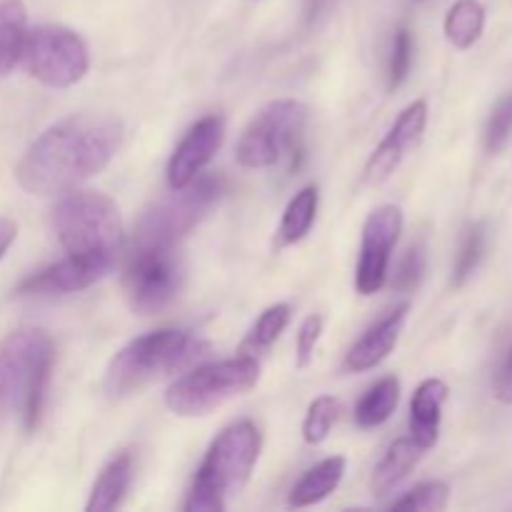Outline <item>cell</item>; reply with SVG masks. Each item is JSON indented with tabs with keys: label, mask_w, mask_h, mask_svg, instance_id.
<instances>
[{
	"label": "cell",
	"mask_w": 512,
	"mask_h": 512,
	"mask_svg": "<svg viewBox=\"0 0 512 512\" xmlns=\"http://www.w3.org/2000/svg\"><path fill=\"white\" fill-rule=\"evenodd\" d=\"M425 450L415 443L413 438H398L388 445L380 463L375 465L373 473V495L375 498H388L400 485L408 480L415 465L420 463Z\"/></svg>",
	"instance_id": "cell-18"
},
{
	"label": "cell",
	"mask_w": 512,
	"mask_h": 512,
	"mask_svg": "<svg viewBox=\"0 0 512 512\" xmlns=\"http://www.w3.org/2000/svg\"><path fill=\"white\" fill-rule=\"evenodd\" d=\"M308 108L295 98H280L265 105L240 133L235 160L245 170H263L278 163L283 155L303 148Z\"/></svg>",
	"instance_id": "cell-7"
},
{
	"label": "cell",
	"mask_w": 512,
	"mask_h": 512,
	"mask_svg": "<svg viewBox=\"0 0 512 512\" xmlns=\"http://www.w3.org/2000/svg\"><path fill=\"white\" fill-rule=\"evenodd\" d=\"M15 238H18V225L10 218H0V263H3V258L8 255Z\"/></svg>",
	"instance_id": "cell-33"
},
{
	"label": "cell",
	"mask_w": 512,
	"mask_h": 512,
	"mask_svg": "<svg viewBox=\"0 0 512 512\" xmlns=\"http://www.w3.org/2000/svg\"><path fill=\"white\" fill-rule=\"evenodd\" d=\"M28 10L23 0H0V78L10 75L23 55Z\"/></svg>",
	"instance_id": "cell-21"
},
{
	"label": "cell",
	"mask_w": 512,
	"mask_h": 512,
	"mask_svg": "<svg viewBox=\"0 0 512 512\" xmlns=\"http://www.w3.org/2000/svg\"><path fill=\"white\" fill-rule=\"evenodd\" d=\"M260 360L253 355H235L218 363L198 365L180 375L165 390V408L180 418H200L228 400L240 398L258 385Z\"/></svg>",
	"instance_id": "cell-6"
},
{
	"label": "cell",
	"mask_w": 512,
	"mask_h": 512,
	"mask_svg": "<svg viewBox=\"0 0 512 512\" xmlns=\"http://www.w3.org/2000/svg\"><path fill=\"white\" fill-rule=\"evenodd\" d=\"M290 318H293V308L288 303L270 305L268 310L260 313V318L255 320L250 333L245 335L243 345H240V353L253 355V358H260V355L268 353L278 343L280 335L285 333V328L290 325Z\"/></svg>",
	"instance_id": "cell-24"
},
{
	"label": "cell",
	"mask_w": 512,
	"mask_h": 512,
	"mask_svg": "<svg viewBox=\"0 0 512 512\" xmlns=\"http://www.w3.org/2000/svg\"><path fill=\"white\" fill-rule=\"evenodd\" d=\"M485 248H488V233H485V225L483 223L470 225V228L465 230L458 255H455V265H453L455 288H463V285L473 278V273L480 268V263H483Z\"/></svg>",
	"instance_id": "cell-25"
},
{
	"label": "cell",
	"mask_w": 512,
	"mask_h": 512,
	"mask_svg": "<svg viewBox=\"0 0 512 512\" xmlns=\"http://www.w3.org/2000/svg\"><path fill=\"white\" fill-rule=\"evenodd\" d=\"M123 135V123L113 115H70L28 145L15 165V183L30 195L68 193L108 168Z\"/></svg>",
	"instance_id": "cell-1"
},
{
	"label": "cell",
	"mask_w": 512,
	"mask_h": 512,
	"mask_svg": "<svg viewBox=\"0 0 512 512\" xmlns=\"http://www.w3.org/2000/svg\"><path fill=\"white\" fill-rule=\"evenodd\" d=\"M400 403V380L395 375L380 378L378 383L370 385L368 393L358 400L355 405V423L363 430L380 428L393 418L395 408Z\"/></svg>",
	"instance_id": "cell-22"
},
{
	"label": "cell",
	"mask_w": 512,
	"mask_h": 512,
	"mask_svg": "<svg viewBox=\"0 0 512 512\" xmlns=\"http://www.w3.org/2000/svg\"><path fill=\"white\" fill-rule=\"evenodd\" d=\"M263 448V435L253 420L228 425L210 443L193 485L188 490L185 512H223L248 485Z\"/></svg>",
	"instance_id": "cell-4"
},
{
	"label": "cell",
	"mask_w": 512,
	"mask_h": 512,
	"mask_svg": "<svg viewBox=\"0 0 512 512\" xmlns=\"http://www.w3.org/2000/svg\"><path fill=\"white\" fill-rule=\"evenodd\" d=\"M225 193V180L220 175H198L185 188L173 190V195L153 208L145 210L133 233V243L178 245L213 205Z\"/></svg>",
	"instance_id": "cell-9"
},
{
	"label": "cell",
	"mask_w": 512,
	"mask_h": 512,
	"mask_svg": "<svg viewBox=\"0 0 512 512\" xmlns=\"http://www.w3.org/2000/svg\"><path fill=\"white\" fill-rule=\"evenodd\" d=\"M445 38L458 50H468L483 38L485 5L480 0H455L445 15Z\"/></svg>",
	"instance_id": "cell-23"
},
{
	"label": "cell",
	"mask_w": 512,
	"mask_h": 512,
	"mask_svg": "<svg viewBox=\"0 0 512 512\" xmlns=\"http://www.w3.org/2000/svg\"><path fill=\"white\" fill-rule=\"evenodd\" d=\"M225 140V118L218 113H210L205 118H200L198 123H193L188 128V133L180 138V143L175 145L173 155L168 160V168H165V178H168L170 190H180L185 185L193 183L200 173L205 170V165L213 160V155L218 153L220 145Z\"/></svg>",
	"instance_id": "cell-14"
},
{
	"label": "cell",
	"mask_w": 512,
	"mask_h": 512,
	"mask_svg": "<svg viewBox=\"0 0 512 512\" xmlns=\"http://www.w3.org/2000/svg\"><path fill=\"white\" fill-rule=\"evenodd\" d=\"M450 488L443 480H430V483L415 485L410 493L403 498L393 500L390 510H423V512H438L448 508Z\"/></svg>",
	"instance_id": "cell-27"
},
{
	"label": "cell",
	"mask_w": 512,
	"mask_h": 512,
	"mask_svg": "<svg viewBox=\"0 0 512 512\" xmlns=\"http://www.w3.org/2000/svg\"><path fill=\"white\" fill-rule=\"evenodd\" d=\"M425 128H428V103L415 100L398 115L393 128L388 130V135L380 140V145L368 158L363 170L365 183L378 185L388 180L400 168V163L408 158V153L418 148V143L425 135Z\"/></svg>",
	"instance_id": "cell-13"
},
{
	"label": "cell",
	"mask_w": 512,
	"mask_h": 512,
	"mask_svg": "<svg viewBox=\"0 0 512 512\" xmlns=\"http://www.w3.org/2000/svg\"><path fill=\"white\" fill-rule=\"evenodd\" d=\"M20 60L38 83L55 90L73 88L85 78L90 68V53L85 40L68 25L60 23L28 28Z\"/></svg>",
	"instance_id": "cell-10"
},
{
	"label": "cell",
	"mask_w": 512,
	"mask_h": 512,
	"mask_svg": "<svg viewBox=\"0 0 512 512\" xmlns=\"http://www.w3.org/2000/svg\"><path fill=\"white\" fill-rule=\"evenodd\" d=\"M210 345L188 328H160L130 340L115 353L105 370V390L110 398H130L155 380L193 365Z\"/></svg>",
	"instance_id": "cell-3"
},
{
	"label": "cell",
	"mask_w": 512,
	"mask_h": 512,
	"mask_svg": "<svg viewBox=\"0 0 512 512\" xmlns=\"http://www.w3.org/2000/svg\"><path fill=\"white\" fill-rule=\"evenodd\" d=\"M510 135H512V90L498 100V105H495L493 113H490L488 125H485V135H483L485 150H488L490 155H498L500 150L508 145Z\"/></svg>",
	"instance_id": "cell-30"
},
{
	"label": "cell",
	"mask_w": 512,
	"mask_h": 512,
	"mask_svg": "<svg viewBox=\"0 0 512 512\" xmlns=\"http://www.w3.org/2000/svg\"><path fill=\"white\" fill-rule=\"evenodd\" d=\"M325 320L323 315H308V318L300 323L298 328V338H295V363L298 368H308L310 360H313L315 348H318V340L323 335Z\"/></svg>",
	"instance_id": "cell-31"
},
{
	"label": "cell",
	"mask_w": 512,
	"mask_h": 512,
	"mask_svg": "<svg viewBox=\"0 0 512 512\" xmlns=\"http://www.w3.org/2000/svg\"><path fill=\"white\" fill-rule=\"evenodd\" d=\"M340 403L333 395H318L313 403L308 405V413L303 420V440L308 445H320L328 440L330 430L338 423Z\"/></svg>",
	"instance_id": "cell-26"
},
{
	"label": "cell",
	"mask_w": 512,
	"mask_h": 512,
	"mask_svg": "<svg viewBox=\"0 0 512 512\" xmlns=\"http://www.w3.org/2000/svg\"><path fill=\"white\" fill-rule=\"evenodd\" d=\"M345 470H348V460L343 455H333V458L320 460L318 465L305 470L300 475L298 483L293 485L288 495V508H310L315 503H323L330 493L338 490L343 483Z\"/></svg>",
	"instance_id": "cell-17"
},
{
	"label": "cell",
	"mask_w": 512,
	"mask_h": 512,
	"mask_svg": "<svg viewBox=\"0 0 512 512\" xmlns=\"http://www.w3.org/2000/svg\"><path fill=\"white\" fill-rule=\"evenodd\" d=\"M55 345L45 330L18 328L0 340V425L18 418L25 433L43 420Z\"/></svg>",
	"instance_id": "cell-2"
},
{
	"label": "cell",
	"mask_w": 512,
	"mask_h": 512,
	"mask_svg": "<svg viewBox=\"0 0 512 512\" xmlns=\"http://www.w3.org/2000/svg\"><path fill=\"white\" fill-rule=\"evenodd\" d=\"M448 393V385L440 378L423 380L413 393V400H410V438L423 450L438 445Z\"/></svg>",
	"instance_id": "cell-16"
},
{
	"label": "cell",
	"mask_w": 512,
	"mask_h": 512,
	"mask_svg": "<svg viewBox=\"0 0 512 512\" xmlns=\"http://www.w3.org/2000/svg\"><path fill=\"white\" fill-rule=\"evenodd\" d=\"M183 278L178 245L130 243L123 290L128 305L138 315H155L168 308L178 298Z\"/></svg>",
	"instance_id": "cell-8"
},
{
	"label": "cell",
	"mask_w": 512,
	"mask_h": 512,
	"mask_svg": "<svg viewBox=\"0 0 512 512\" xmlns=\"http://www.w3.org/2000/svg\"><path fill=\"white\" fill-rule=\"evenodd\" d=\"M403 223V210L398 205H380L365 220L358 268H355V290L363 298H370L388 283L390 258L403 233Z\"/></svg>",
	"instance_id": "cell-11"
},
{
	"label": "cell",
	"mask_w": 512,
	"mask_h": 512,
	"mask_svg": "<svg viewBox=\"0 0 512 512\" xmlns=\"http://www.w3.org/2000/svg\"><path fill=\"white\" fill-rule=\"evenodd\" d=\"M495 398H498L500 403L512 405V348L508 350V355H505L498 375H495Z\"/></svg>",
	"instance_id": "cell-32"
},
{
	"label": "cell",
	"mask_w": 512,
	"mask_h": 512,
	"mask_svg": "<svg viewBox=\"0 0 512 512\" xmlns=\"http://www.w3.org/2000/svg\"><path fill=\"white\" fill-rule=\"evenodd\" d=\"M425 270H428V253H425V245H410L405 250V255L400 258L398 268H395L393 288L398 293H413L420 288L425 278Z\"/></svg>",
	"instance_id": "cell-28"
},
{
	"label": "cell",
	"mask_w": 512,
	"mask_h": 512,
	"mask_svg": "<svg viewBox=\"0 0 512 512\" xmlns=\"http://www.w3.org/2000/svg\"><path fill=\"white\" fill-rule=\"evenodd\" d=\"M318 208V185H305V188H300L298 193L290 198V203L285 205L283 218H280L278 230H275V250H283L300 243V240L310 233V228H313L315 218H318Z\"/></svg>",
	"instance_id": "cell-20"
},
{
	"label": "cell",
	"mask_w": 512,
	"mask_h": 512,
	"mask_svg": "<svg viewBox=\"0 0 512 512\" xmlns=\"http://www.w3.org/2000/svg\"><path fill=\"white\" fill-rule=\"evenodd\" d=\"M408 313L410 305L403 303L398 305V308L390 310L388 315H383L378 323L370 325V328L355 340L353 348L348 350L343 368L348 370V373H368V370L378 368V365L393 353L395 345H398V338L400 333H403Z\"/></svg>",
	"instance_id": "cell-15"
},
{
	"label": "cell",
	"mask_w": 512,
	"mask_h": 512,
	"mask_svg": "<svg viewBox=\"0 0 512 512\" xmlns=\"http://www.w3.org/2000/svg\"><path fill=\"white\" fill-rule=\"evenodd\" d=\"M413 33L408 28H398L393 38V50H390V63H388V90L395 93L400 85L408 80L410 68H413Z\"/></svg>",
	"instance_id": "cell-29"
},
{
	"label": "cell",
	"mask_w": 512,
	"mask_h": 512,
	"mask_svg": "<svg viewBox=\"0 0 512 512\" xmlns=\"http://www.w3.org/2000/svg\"><path fill=\"white\" fill-rule=\"evenodd\" d=\"M130 483H133V455L128 450L115 455L103 470H100L98 480L93 483L90 498L85 503L88 512H110L118 510L123 505L125 495H128Z\"/></svg>",
	"instance_id": "cell-19"
},
{
	"label": "cell",
	"mask_w": 512,
	"mask_h": 512,
	"mask_svg": "<svg viewBox=\"0 0 512 512\" xmlns=\"http://www.w3.org/2000/svg\"><path fill=\"white\" fill-rule=\"evenodd\" d=\"M115 263L118 260L95 258V255H65L58 263L45 265V268L30 273L25 280H20L15 295L45 300L80 293V290L103 280L115 268Z\"/></svg>",
	"instance_id": "cell-12"
},
{
	"label": "cell",
	"mask_w": 512,
	"mask_h": 512,
	"mask_svg": "<svg viewBox=\"0 0 512 512\" xmlns=\"http://www.w3.org/2000/svg\"><path fill=\"white\" fill-rule=\"evenodd\" d=\"M53 230L68 255L118 260L123 248V218L108 195L93 190L68 193L53 210Z\"/></svg>",
	"instance_id": "cell-5"
}]
</instances>
